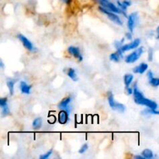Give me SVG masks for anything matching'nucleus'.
<instances>
[{"instance_id": "nucleus-30", "label": "nucleus", "mask_w": 159, "mask_h": 159, "mask_svg": "<svg viewBox=\"0 0 159 159\" xmlns=\"http://www.w3.org/2000/svg\"><path fill=\"white\" fill-rule=\"evenodd\" d=\"M126 36H127V39H129V40H131V37H132V36H131V33H127Z\"/></svg>"}, {"instance_id": "nucleus-27", "label": "nucleus", "mask_w": 159, "mask_h": 159, "mask_svg": "<svg viewBox=\"0 0 159 159\" xmlns=\"http://www.w3.org/2000/svg\"><path fill=\"white\" fill-rule=\"evenodd\" d=\"M127 93L128 95L133 94V89H132L131 88L129 87V86L128 87H127Z\"/></svg>"}, {"instance_id": "nucleus-31", "label": "nucleus", "mask_w": 159, "mask_h": 159, "mask_svg": "<svg viewBox=\"0 0 159 159\" xmlns=\"http://www.w3.org/2000/svg\"><path fill=\"white\" fill-rule=\"evenodd\" d=\"M152 50L150 49V58H149V61H152Z\"/></svg>"}, {"instance_id": "nucleus-26", "label": "nucleus", "mask_w": 159, "mask_h": 159, "mask_svg": "<svg viewBox=\"0 0 159 159\" xmlns=\"http://www.w3.org/2000/svg\"><path fill=\"white\" fill-rule=\"evenodd\" d=\"M123 3V4L125 6H127V7H128V6H130V5H131V3L130 2V1H127V0H125V1H123V2H122Z\"/></svg>"}, {"instance_id": "nucleus-1", "label": "nucleus", "mask_w": 159, "mask_h": 159, "mask_svg": "<svg viewBox=\"0 0 159 159\" xmlns=\"http://www.w3.org/2000/svg\"><path fill=\"white\" fill-rule=\"evenodd\" d=\"M133 94L134 96V101L138 105H143L147 106V108H151L153 110H157L158 108V104L154 101H152L151 99H148L144 96L141 91L137 89L136 85L134 86L133 89Z\"/></svg>"}, {"instance_id": "nucleus-22", "label": "nucleus", "mask_w": 159, "mask_h": 159, "mask_svg": "<svg viewBox=\"0 0 159 159\" xmlns=\"http://www.w3.org/2000/svg\"><path fill=\"white\" fill-rule=\"evenodd\" d=\"M7 105V98H0V107L3 108Z\"/></svg>"}, {"instance_id": "nucleus-13", "label": "nucleus", "mask_w": 159, "mask_h": 159, "mask_svg": "<svg viewBox=\"0 0 159 159\" xmlns=\"http://www.w3.org/2000/svg\"><path fill=\"white\" fill-rule=\"evenodd\" d=\"M20 91L22 93H24V94H30V93L31 85H27L25 82H23V81L20 82Z\"/></svg>"}, {"instance_id": "nucleus-16", "label": "nucleus", "mask_w": 159, "mask_h": 159, "mask_svg": "<svg viewBox=\"0 0 159 159\" xmlns=\"http://www.w3.org/2000/svg\"><path fill=\"white\" fill-rule=\"evenodd\" d=\"M133 79V75L132 74H126L124 75L123 80H124V84L126 85V87H128L131 85Z\"/></svg>"}, {"instance_id": "nucleus-23", "label": "nucleus", "mask_w": 159, "mask_h": 159, "mask_svg": "<svg viewBox=\"0 0 159 159\" xmlns=\"http://www.w3.org/2000/svg\"><path fill=\"white\" fill-rule=\"evenodd\" d=\"M88 148H89V146H88L87 144H83L82 147H81V148L79 149V151H78V152H79L80 154H83V153H85L86 151L88 150Z\"/></svg>"}, {"instance_id": "nucleus-9", "label": "nucleus", "mask_w": 159, "mask_h": 159, "mask_svg": "<svg viewBox=\"0 0 159 159\" xmlns=\"http://www.w3.org/2000/svg\"><path fill=\"white\" fill-rule=\"evenodd\" d=\"M68 51L69 52V54L73 55L75 58H77V59L78 60V61H80V62H82V60H83V58H82V54H81V52H80L78 47H74V46H71L68 48Z\"/></svg>"}, {"instance_id": "nucleus-32", "label": "nucleus", "mask_w": 159, "mask_h": 159, "mask_svg": "<svg viewBox=\"0 0 159 159\" xmlns=\"http://www.w3.org/2000/svg\"><path fill=\"white\" fill-rule=\"evenodd\" d=\"M4 67V64H3V62H2V61L0 60V68H3Z\"/></svg>"}, {"instance_id": "nucleus-3", "label": "nucleus", "mask_w": 159, "mask_h": 159, "mask_svg": "<svg viewBox=\"0 0 159 159\" xmlns=\"http://www.w3.org/2000/svg\"><path fill=\"white\" fill-rule=\"evenodd\" d=\"M97 1L99 3L100 5H102L103 8L106 9L107 10L111 11V12L115 13H122V14L125 15V13H123L120 8L116 7L114 4L110 3L109 0H97Z\"/></svg>"}, {"instance_id": "nucleus-21", "label": "nucleus", "mask_w": 159, "mask_h": 159, "mask_svg": "<svg viewBox=\"0 0 159 159\" xmlns=\"http://www.w3.org/2000/svg\"><path fill=\"white\" fill-rule=\"evenodd\" d=\"M149 83L154 87H157L159 85V78H158L153 77L151 79H149Z\"/></svg>"}, {"instance_id": "nucleus-15", "label": "nucleus", "mask_w": 159, "mask_h": 159, "mask_svg": "<svg viewBox=\"0 0 159 159\" xmlns=\"http://www.w3.org/2000/svg\"><path fill=\"white\" fill-rule=\"evenodd\" d=\"M67 74L68 75V77L72 79L74 82H77L78 81V76L77 74H76V72L74 71V68H68V69L67 70Z\"/></svg>"}, {"instance_id": "nucleus-20", "label": "nucleus", "mask_w": 159, "mask_h": 159, "mask_svg": "<svg viewBox=\"0 0 159 159\" xmlns=\"http://www.w3.org/2000/svg\"><path fill=\"white\" fill-rule=\"evenodd\" d=\"M42 126V119L37 117L33 121V127L34 129H39Z\"/></svg>"}, {"instance_id": "nucleus-14", "label": "nucleus", "mask_w": 159, "mask_h": 159, "mask_svg": "<svg viewBox=\"0 0 159 159\" xmlns=\"http://www.w3.org/2000/svg\"><path fill=\"white\" fill-rule=\"evenodd\" d=\"M121 58H123V54H122V52L120 50H118L116 53L111 54L110 56V58L111 61L116 62H118Z\"/></svg>"}, {"instance_id": "nucleus-8", "label": "nucleus", "mask_w": 159, "mask_h": 159, "mask_svg": "<svg viewBox=\"0 0 159 159\" xmlns=\"http://www.w3.org/2000/svg\"><path fill=\"white\" fill-rule=\"evenodd\" d=\"M17 37L19 38V40L22 42V44H23V46L25 47L27 50L29 51H33V44L31 43L30 41H29L28 39L26 38V37L23 35V34H18L17 35Z\"/></svg>"}, {"instance_id": "nucleus-6", "label": "nucleus", "mask_w": 159, "mask_h": 159, "mask_svg": "<svg viewBox=\"0 0 159 159\" xmlns=\"http://www.w3.org/2000/svg\"><path fill=\"white\" fill-rule=\"evenodd\" d=\"M140 44H141V40L140 39H135L134 41H132L130 44L121 46L118 50H120L122 53H123V52L127 51H130V50H132V49L137 48L140 45Z\"/></svg>"}, {"instance_id": "nucleus-11", "label": "nucleus", "mask_w": 159, "mask_h": 159, "mask_svg": "<svg viewBox=\"0 0 159 159\" xmlns=\"http://www.w3.org/2000/svg\"><path fill=\"white\" fill-rule=\"evenodd\" d=\"M72 102V98L68 96V97L64 98V99H62L60 103L58 104V107L60 109H62V110H67L68 107V106Z\"/></svg>"}, {"instance_id": "nucleus-7", "label": "nucleus", "mask_w": 159, "mask_h": 159, "mask_svg": "<svg viewBox=\"0 0 159 159\" xmlns=\"http://www.w3.org/2000/svg\"><path fill=\"white\" fill-rule=\"evenodd\" d=\"M137 20V13H131V15H129L128 21H127V26H128L129 30L131 31V33L133 31L134 26L136 25Z\"/></svg>"}, {"instance_id": "nucleus-12", "label": "nucleus", "mask_w": 159, "mask_h": 159, "mask_svg": "<svg viewBox=\"0 0 159 159\" xmlns=\"http://www.w3.org/2000/svg\"><path fill=\"white\" fill-rule=\"evenodd\" d=\"M148 68V65L145 63H142L138 66L135 67L133 69V72L134 73H139V74H143L144 72H146L147 69Z\"/></svg>"}, {"instance_id": "nucleus-28", "label": "nucleus", "mask_w": 159, "mask_h": 159, "mask_svg": "<svg viewBox=\"0 0 159 159\" xmlns=\"http://www.w3.org/2000/svg\"><path fill=\"white\" fill-rule=\"evenodd\" d=\"M147 77H148L149 79H151V78H152L154 77V75H153V72H152V71H149V72H147Z\"/></svg>"}, {"instance_id": "nucleus-29", "label": "nucleus", "mask_w": 159, "mask_h": 159, "mask_svg": "<svg viewBox=\"0 0 159 159\" xmlns=\"http://www.w3.org/2000/svg\"><path fill=\"white\" fill-rule=\"evenodd\" d=\"M135 158H137V159H144V157L143 156H141V155H136V156L134 157Z\"/></svg>"}, {"instance_id": "nucleus-17", "label": "nucleus", "mask_w": 159, "mask_h": 159, "mask_svg": "<svg viewBox=\"0 0 159 159\" xmlns=\"http://www.w3.org/2000/svg\"><path fill=\"white\" fill-rule=\"evenodd\" d=\"M142 156L144 157V158L146 159H152L154 157L153 152L150 149H144L142 152Z\"/></svg>"}, {"instance_id": "nucleus-10", "label": "nucleus", "mask_w": 159, "mask_h": 159, "mask_svg": "<svg viewBox=\"0 0 159 159\" xmlns=\"http://www.w3.org/2000/svg\"><path fill=\"white\" fill-rule=\"evenodd\" d=\"M68 120V112L62 110L58 113V121L62 124H65Z\"/></svg>"}, {"instance_id": "nucleus-2", "label": "nucleus", "mask_w": 159, "mask_h": 159, "mask_svg": "<svg viewBox=\"0 0 159 159\" xmlns=\"http://www.w3.org/2000/svg\"><path fill=\"white\" fill-rule=\"evenodd\" d=\"M108 102H109V105L110 106L113 110H116L120 112V113H123L126 108H125V106L122 104V103H119L117 102H116L114 100V98H113V95L112 94V93H109L108 95Z\"/></svg>"}, {"instance_id": "nucleus-5", "label": "nucleus", "mask_w": 159, "mask_h": 159, "mask_svg": "<svg viewBox=\"0 0 159 159\" xmlns=\"http://www.w3.org/2000/svg\"><path fill=\"white\" fill-rule=\"evenodd\" d=\"M143 51H144V48H143L142 47H139V48L137 49L136 51L132 52L131 54H130L125 58V62H126L127 63H129V64L137 62V61L140 58V57L142 55Z\"/></svg>"}, {"instance_id": "nucleus-18", "label": "nucleus", "mask_w": 159, "mask_h": 159, "mask_svg": "<svg viewBox=\"0 0 159 159\" xmlns=\"http://www.w3.org/2000/svg\"><path fill=\"white\" fill-rule=\"evenodd\" d=\"M6 84H7V86L9 88V94L11 95H13V92H14V85H15V81L13 79H10V78H9L7 80V82H6Z\"/></svg>"}, {"instance_id": "nucleus-24", "label": "nucleus", "mask_w": 159, "mask_h": 159, "mask_svg": "<svg viewBox=\"0 0 159 159\" xmlns=\"http://www.w3.org/2000/svg\"><path fill=\"white\" fill-rule=\"evenodd\" d=\"M51 154H52V150H50L49 152H47L46 154L41 155V156H40V158L41 159H47L51 155Z\"/></svg>"}, {"instance_id": "nucleus-19", "label": "nucleus", "mask_w": 159, "mask_h": 159, "mask_svg": "<svg viewBox=\"0 0 159 159\" xmlns=\"http://www.w3.org/2000/svg\"><path fill=\"white\" fill-rule=\"evenodd\" d=\"M141 113L143 115H148V114H154V115H158L159 114V112L156 110H153V109H151V108H148V109H145L144 110L141 112Z\"/></svg>"}, {"instance_id": "nucleus-4", "label": "nucleus", "mask_w": 159, "mask_h": 159, "mask_svg": "<svg viewBox=\"0 0 159 159\" xmlns=\"http://www.w3.org/2000/svg\"><path fill=\"white\" fill-rule=\"evenodd\" d=\"M99 9L102 13H103L104 14H106V15L107 16L108 18L110 19L111 21H113L114 23L118 24L120 26H122V25H123V23H122L120 18L115 13H113V12H111V11L107 10L106 9L103 8V6H99Z\"/></svg>"}, {"instance_id": "nucleus-25", "label": "nucleus", "mask_w": 159, "mask_h": 159, "mask_svg": "<svg viewBox=\"0 0 159 159\" xmlns=\"http://www.w3.org/2000/svg\"><path fill=\"white\" fill-rule=\"evenodd\" d=\"M2 109H3V110H2V115L3 116H6L9 113V110L8 106H6L5 107L2 108Z\"/></svg>"}, {"instance_id": "nucleus-33", "label": "nucleus", "mask_w": 159, "mask_h": 159, "mask_svg": "<svg viewBox=\"0 0 159 159\" xmlns=\"http://www.w3.org/2000/svg\"><path fill=\"white\" fill-rule=\"evenodd\" d=\"M64 3H66L67 4H68V3H70V2H71V0H63Z\"/></svg>"}]
</instances>
